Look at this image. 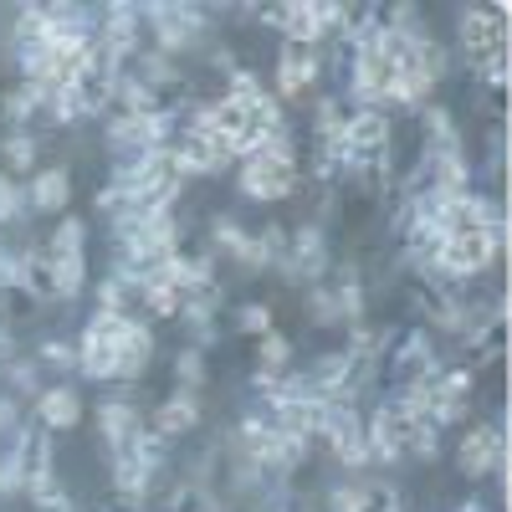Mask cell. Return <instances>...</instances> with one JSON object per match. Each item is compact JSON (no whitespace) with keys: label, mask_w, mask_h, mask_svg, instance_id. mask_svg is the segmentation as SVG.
<instances>
[{"label":"cell","mask_w":512,"mask_h":512,"mask_svg":"<svg viewBox=\"0 0 512 512\" xmlns=\"http://www.w3.org/2000/svg\"><path fill=\"white\" fill-rule=\"evenodd\" d=\"M236 185H241L246 200H262V205L267 200H287L297 190V144H292L287 128H282V134H267L262 149L241 159Z\"/></svg>","instance_id":"obj_1"},{"label":"cell","mask_w":512,"mask_h":512,"mask_svg":"<svg viewBox=\"0 0 512 512\" xmlns=\"http://www.w3.org/2000/svg\"><path fill=\"white\" fill-rule=\"evenodd\" d=\"M507 231H482V226H451L441 236V256H436V272L441 277H482L497 256H502Z\"/></svg>","instance_id":"obj_2"},{"label":"cell","mask_w":512,"mask_h":512,"mask_svg":"<svg viewBox=\"0 0 512 512\" xmlns=\"http://www.w3.org/2000/svg\"><path fill=\"white\" fill-rule=\"evenodd\" d=\"M502 425H472V431L461 436V451H456V466H461V477H487V472H502Z\"/></svg>","instance_id":"obj_3"},{"label":"cell","mask_w":512,"mask_h":512,"mask_svg":"<svg viewBox=\"0 0 512 512\" xmlns=\"http://www.w3.org/2000/svg\"><path fill=\"white\" fill-rule=\"evenodd\" d=\"M292 282H318L323 277V267H328V246H323V226H297L292 231V241H287V256L277 262Z\"/></svg>","instance_id":"obj_4"},{"label":"cell","mask_w":512,"mask_h":512,"mask_svg":"<svg viewBox=\"0 0 512 512\" xmlns=\"http://www.w3.org/2000/svg\"><path fill=\"white\" fill-rule=\"evenodd\" d=\"M11 451H16V466H21V492L26 497L57 482V472H52V441H47L41 425H36V431H21V441Z\"/></svg>","instance_id":"obj_5"},{"label":"cell","mask_w":512,"mask_h":512,"mask_svg":"<svg viewBox=\"0 0 512 512\" xmlns=\"http://www.w3.org/2000/svg\"><path fill=\"white\" fill-rule=\"evenodd\" d=\"M323 62L313 47H297V41H282V57H277V98H303L313 82H318Z\"/></svg>","instance_id":"obj_6"},{"label":"cell","mask_w":512,"mask_h":512,"mask_svg":"<svg viewBox=\"0 0 512 512\" xmlns=\"http://www.w3.org/2000/svg\"><path fill=\"white\" fill-rule=\"evenodd\" d=\"M67 200H72V175L67 169H36L31 185H26V205L31 210H52V216H67Z\"/></svg>","instance_id":"obj_7"},{"label":"cell","mask_w":512,"mask_h":512,"mask_svg":"<svg viewBox=\"0 0 512 512\" xmlns=\"http://www.w3.org/2000/svg\"><path fill=\"white\" fill-rule=\"evenodd\" d=\"M395 374H405V384H420V379H431L436 369H441V359H436V349H431V333L425 328H415L405 344L395 349Z\"/></svg>","instance_id":"obj_8"},{"label":"cell","mask_w":512,"mask_h":512,"mask_svg":"<svg viewBox=\"0 0 512 512\" xmlns=\"http://www.w3.org/2000/svg\"><path fill=\"white\" fill-rule=\"evenodd\" d=\"M200 425V400L190 395V390H175L159 410H154V425L149 431H159L164 441H175V436H185V431H195Z\"/></svg>","instance_id":"obj_9"},{"label":"cell","mask_w":512,"mask_h":512,"mask_svg":"<svg viewBox=\"0 0 512 512\" xmlns=\"http://www.w3.org/2000/svg\"><path fill=\"white\" fill-rule=\"evenodd\" d=\"M36 420H41V431H72V425L82 420L77 390H67V384H57V390H41V395H36Z\"/></svg>","instance_id":"obj_10"},{"label":"cell","mask_w":512,"mask_h":512,"mask_svg":"<svg viewBox=\"0 0 512 512\" xmlns=\"http://www.w3.org/2000/svg\"><path fill=\"white\" fill-rule=\"evenodd\" d=\"M139 425H144V420H139V405H134V400H108V405H98V436H103L113 451L134 436Z\"/></svg>","instance_id":"obj_11"},{"label":"cell","mask_w":512,"mask_h":512,"mask_svg":"<svg viewBox=\"0 0 512 512\" xmlns=\"http://www.w3.org/2000/svg\"><path fill=\"white\" fill-rule=\"evenodd\" d=\"M41 108H47V88H36V82H26V77H21V88L6 93V118H11V123H26V118H36Z\"/></svg>","instance_id":"obj_12"},{"label":"cell","mask_w":512,"mask_h":512,"mask_svg":"<svg viewBox=\"0 0 512 512\" xmlns=\"http://www.w3.org/2000/svg\"><path fill=\"white\" fill-rule=\"evenodd\" d=\"M256 364H262V374H287V364H292V344H287L277 328L256 338Z\"/></svg>","instance_id":"obj_13"},{"label":"cell","mask_w":512,"mask_h":512,"mask_svg":"<svg viewBox=\"0 0 512 512\" xmlns=\"http://www.w3.org/2000/svg\"><path fill=\"white\" fill-rule=\"evenodd\" d=\"M149 482H154V472H144L139 461L113 456V487H118L123 497H149Z\"/></svg>","instance_id":"obj_14"},{"label":"cell","mask_w":512,"mask_h":512,"mask_svg":"<svg viewBox=\"0 0 512 512\" xmlns=\"http://www.w3.org/2000/svg\"><path fill=\"white\" fill-rule=\"evenodd\" d=\"M139 67H144V82L159 93V88H175V82L185 77L180 67H175V57H164V52H139Z\"/></svg>","instance_id":"obj_15"},{"label":"cell","mask_w":512,"mask_h":512,"mask_svg":"<svg viewBox=\"0 0 512 512\" xmlns=\"http://www.w3.org/2000/svg\"><path fill=\"white\" fill-rule=\"evenodd\" d=\"M328 512H374V487H364V482L333 487L328 492Z\"/></svg>","instance_id":"obj_16"},{"label":"cell","mask_w":512,"mask_h":512,"mask_svg":"<svg viewBox=\"0 0 512 512\" xmlns=\"http://www.w3.org/2000/svg\"><path fill=\"white\" fill-rule=\"evenodd\" d=\"M41 251H88V226H82L77 216H62L57 231L47 236V246Z\"/></svg>","instance_id":"obj_17"},{"label":"cell","mask_w":512,"mask_h":512,"mask_svg":"<svg viewBox=\"0 0 512 512\" xmlns=\"http://www.w3.org/2000/svg\"><path fill=\"white\" fill-rule=\"evenodd\" d=\"M0 159H6V169H36V139L31 134H6L0 139Z\"/></svg>","instance_id":"obj_18"},{"label":"cell","mask_w":512,"mask_h":512,"mask_svg":"<svg viewBox=\"0 0 512 512\" xmlns=\"http://www.w3.org/2000/svg\"><path fill=\"white\" fill-rule=\"evenodd\" d=\"M308 313H313L318 328L344 323V308H338V292H333V287H308Z\"/></svg>","instance_id":"obj_19"},{"label":"cell","mask_w":512,"mask_h":512,"mask_svg":"<svg viewBox=\"0 0 512 512\" xmlns=\"http://www.w3.org/2000/svg\"><path fill=\"white\" fill-rule=\"evenodd\" d=\"M47 118L62 123V128H72V123H82L88 113H82V103H77L72 88H52V93H47Z\"/></svg>","instance_id":"obj_20"},{"label":"cell","mask_w":512,"mask_h":512,"mask_svg":"<svg viewBox=\"0 0 512 512\" xmlns=\"http://www.w3.org/2000/svg\"><path fill=\"white\" fill-rule=\"evenodd\" d=\"M175 379H180V390H200V384H205V354L200 349H180L175 354Z\"/></svg>","instance_id":"obj_21"},{"label":"cell","mask_w":512,"mask_h":512,"mask_svg":"<svg viewBox=\"0 0 512 512\" xmlns=\"http://www.w3.org/2000/svg\"><path fill=\"white\" fill-rule=\"evenodd\" d=\"M236 328H241V333H251V338H262V333H272V328H277V318H272V308H267V303H246V308L236 313Z\"/></svg>","instance_id":"obj_22"},{"label":"cell","mask_w":512,"mask_h":512,"mask_svg":"<svg viewBox=\"0 0 512 512\" xmlns=\"http://www.w3.org/2000/svg\"><path fill=\"white\" fill-rule=\"evenodd\" d=\"M21 210H26V190H21V185L6 175V169H0V226H6V221H16Z\"/></svg>","instance_id":"obj_23"},{"label":"cell","mask_w":512,"mask_h":512,"mask_svg":"<svg viewBox=\"0 0 512 512\" xmlns=\"http://www.w3.org/2000/svg\"><path fill=\"white\" fill-rule=\"evenodd\" d=\"M472 72L487 82V88H502V82H507V47H497V52L477 57V62H472Z\"/></svg>","instance_id":"obj_24"},{"label":"cell","mask_w":512,"mask_h":512,"mask_svg":"<svg viewBox=\"0 0 512 512\" xmlns=\"http://www.w3.org/2000/svg\"><path fill=\"white\" fill-rule=\"evenodd\" d=\"M31 502H36V512H77V507H72V497L62 492V482H52V487L31 492Z\"/></svg>","instance_id":"obj_25"},{"label":"cell","mask_w":512,"mask_h":512,"mask_svg":"<svg viewBox=\"0 0 512 512\" xmlns=\"http://www.w3.org/2000/svg\"><path fill=\"white\" fill-rule=\"evenodd\" d=\"M41 359H47L52 369H72L77 364V349L62 344V338H47V344H41Z\"/></svg>","instance_id":"obj_26"},{"label":"cell","mask_w":512,"mask_h":512,"mask_svg":"<svg viewBox=\"0 0 512 512\" xmlns=\"http://www.w3.org/2000/svg\"><path fill=\"white\" fill-rule=\"evenodd\" d=\"M11 384H16V390H36V369L21 364V359H11Z\"/></svg>","instance_id":"obj_27"},{"label":"cell","mask_w":512,"mask_h":512,"mask_svg":"<svg viewBox=\"0 0 512 512\" xmlns=\"http://www.w3.org/2000/svg\"><path fill=\"white\" fill-rule=\"evenodd\" d=\"M11 425H16V400L0 395V431H11Z\"/></svg>","instance_id":"obj_28"},{"label":"cell","mask_w":512,"mask_h":512,"mask_svg":"<svg viewBox=\"0 0 512 512\" xmlns=\"http://www.w3.org/2000/svg\"><path fill=\"white\" fill-rule=\"evenodd\" d=\"M456 512H487V507H482V502H461Z\"/></svg>","instance_id":"obj_29"}]
</instances>
